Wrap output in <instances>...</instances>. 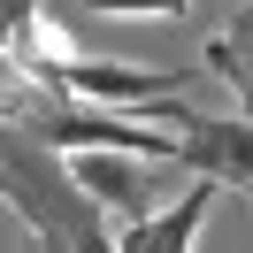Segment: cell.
<instances>
[{
	"instance_id": "obj_7",
	"label": "cell",
	"mask_w": 253,
	"mask_h": 253,
	"mask_svg": "<svg viewBox=\"0 0 253 253\" xmlns=\"http://www.w3.org/2000/svg\"><path fill=\"white\" fill-rule=\"evenodd\" d=\"M84 16H154V23H184L192 0H77Z\"/></svg>"
},
{
	"instance_id": "obj_9",
	"label": "cell",
	"mask_w": 253,
	"mask_h": 253,
	"mask_svg": "<svg viewBox=\"0 0 253 253\" xmlns=\"http://www.w3.org/2000/svg\"><path fill=\"white\" fill-rule=\"evenodd\" d=\"M31 253H69V246H54V238H31Z\"/></svg>"
},
{
	"instance_id": "obj_1",
	"label": "cell",
	"mask_w": 253,
	"mask_h": 253,
	"mask_svg": "<svg viewBox=\"0 0 253 253\" xmlns=\"http://www.w3.org/2000/svg\"><path fill=\"white\" fill-rule=\"evenodd\" d=\"M0 200L31 222V238H54L69 253H115V215L77 184V161L8 115H0Z\"/></svg>"
},
{
	"instance_id": "obj_3",
	"label": "cell",
	"mask_w": 253,
	"mask_h": 253,
	"mask_svg": "<svg viewBox=\"0 0 253 253\" xmlns=\"http://www.w3.org/2000/svg\"><path fill=\"white\" fill-rule=\"evenodd\" d=\"M176 169L253 192V115H184L176 123Z\"/></svg>"
},
{
	"instance_id": "obj_5",
	"label": "cell",
	"mask_w": 253,
	"mask_h": 253,
	"mask_svg": "<svg viewBox=\"0 0 253 253\" xmlns=\"http://www.w3.org/2000/svg\"><path fill=\"white\" fill-rule=\"evenodd\" d=\"M69 161H77V184L123 222L154 207V169H169V161H146V154H69Z\"/></svg>"
},
{
	"instance_id": "obj_2",
	"label": "cell",
	"mask_w": 253,
	"mask_h": 253,
	"mask_svg": "<svg viewBox=\"0 0 253 253\" xmlns=\"http://www.w3.org/2000/svg\"><path fill=\"white\" fill-rule=\"evenodd\" d=\"M192 69H146V62H108V54H69V62L46 69V77L62 84V92H77V100H100V108H146V100L184 92Z\"/></svg>"
},
{
	"instance_id": "obj_10",
	"label": "cell",
	"mask_w": 253,
	"mask_h": 253,
	"mask_svg": "<svg viewBox=\"0 0 253 253\" xmlns=\"http://www.w3.org/2000/svg\"><path fill=\"white\" fill-rule=\"evenodd\" d=\"M246 8H253V0H246Z\"/></svg>"
},
{
	"instance_id": "obj_8",
	"label": "cell",
	"mask_w": 253,
	"mask_h": 253,
	"mask_svg": "<svg viewBox=\"0 0 253 253\" xmlns=\"http://www.w3.org/2000/svg\"><path fill=\"white\" fill-rule=\"evenodd\" d=\"M39 8H46V0H0V54H23V39H31Z\"/></svg>"
},
{
	"instance_id": "obj_4",
	"label": "cell",
	"mask_w": 253,
	"mask_h": 253,
	"mask_svg": "<svg viewBox=\"0 0 253 253\" xmlns=\"http://www.w3.org/2000/svg\"><path fill=\"white\" fill-rule=\"evenodd\" d=\"M222 192H230V184L200 176V184H184V192H176L169 207H146V215H130L123 230H115V253H192Z\"/></svg>"
},
{
	"instance_id": "obj_6",
	"label": "cell",
	"mask_w": 253,
	"mask_h": 253,
	"mask_svg": "<svg viewBox=\"0 0 253 253\" xmlns=\"http://www.w3.org/2000/svg\"><path fill=\"white\" fill-rule=\"evenodd\" d=\"M200 69H215V77L238 92V115H253V8H238V16L200 46Z\"/></svg>"
}]
</instances>
